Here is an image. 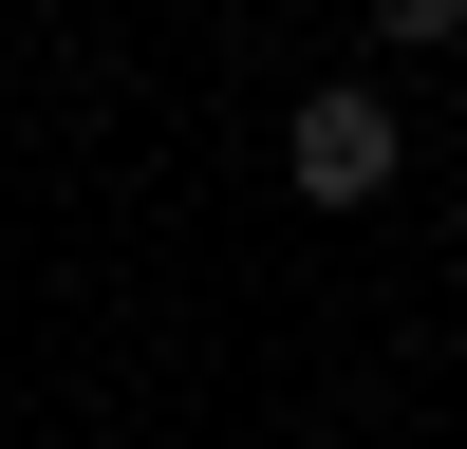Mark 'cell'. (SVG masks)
Masks as SVG:
<instances>
[{
	"mask_svg": "<svg viewBox=\"0 0 467 449\" xmlns=\"http://www.w3.org/2000/svg\"><path fill=\"white\" fill-rule=\"evenodd\" d=\"M281 169H299V206H374V187L411 169V112L337 75V94H299V112H281Z\"/></svg>",
	"mask_w": 467,
	"mask_h": 449,
	"instance_id": "obj_1",
	"label": "cell"
},
{
	"mask_svg": "<svg viewBox=\"0 0 467 449\" xmlns=\"http://www.w3.org/2000/svg\"><path fill=\"white\" fill-rule=\"evenodd\" d=\"M374 37H393V57H449V37H467V0H374Z\"/></svg>",
	"mask_w": 467,
	"mask_h": 449,
	"instance_id": "obj_2",
	"label": "cell"
}]
</instances>
